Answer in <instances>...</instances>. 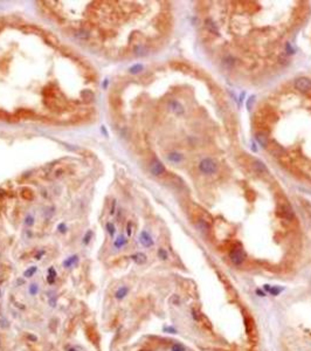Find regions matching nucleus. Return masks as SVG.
Returning <instances> with one entry per match:
<instances>
[{
  "mask_svg": "<svg viewBox=\"0 0 311 351\" xmlns=\"http://www.w3.org/2000/svg\"><path fill=\"white\" fill-rule=\"evenodd\" d=\"M108 228H109V233L111 234V236H112V235H114V233H115V229H114V226H112V225H110V223H109V225H108Z\"/></svg>",
  "mask_w": 311,
  "mask_h": 351,
  "instance_id": "obj_26",
  "label": "nucleus"
},
{
  "mask_svg": "<svg viewBox=\"0 0 311 351\" xmlns=\"http://www.w3.org/2000/svg\"><path fill=\"white\" fill-rule=\"evenodd\" d=\"M256 139H258V142L260 143V145L263 146V148L269 145L268 136H267L264 132H258V134H256Z\"/></svg>",
  "mask_w": 311,
  "mask_h": 351,
  "instance_id": "obj_10",
  "label": "nucleus"
},
{
  "mask_svg": "<svg viewBox=\"0 0 311 351\" xmlns=\"http://www.w3.org/2000/svg\"><path fill=\"white\" fill-rule=\"evenodd\" d=\"M254 96H252L250 98H249V101L247 102V106H248V109H252V106H253V102H254Z\"/></svg>",
  "mask_w": 311,
  "mask_h": 351,
  "instance_id": "obj_24",
  "label": "nucleus"
},
{
  "mask_svg": "<svg viewBox=\"0 0 311 351\" xmlns=\"http://www.w3.org/2000/svg\"><path fill=\"white\" fill-rule=\"evenodd\" d=\"M171 351H185V349H184V346L180 345V344H174V345L172 346Z\"/></svg>",
  "mask_w": 311,
  "mask_h": 351,
  "instance_id": "obj_23",
  "label": "nucleus"
},
{
  "mask_svg": "<svg viewBox=\"0 0 311 351\" xmlns=\"http://www.w3.org/2000/svg\"><path fill=\"white\" fill-rule=\"evenodd\" d=\"M277 214H279L281 218H284V219H287V220H291V219H292V217H294L292 210L290 208L289 205H288V204H285V202L281 204L279 211H277Z\"/></svg>",
  "mask_w": 311,
  "mask_h": 351,
  "instance_id": "obj_4",
  "label": "nucleus"
},
{
  "mask_svg": "<svg viewBox=\"0 0 311 351\" xmlns=\"http://www.w3.org/2000/svg\"><path fill=\"white\" fill-rule=\"evenodd\" d=\"M139 241H140V244H142L143 246H145V247H151V246L153 245V241H152L151 236L149 235V233L145 232V231L142 232V234H140Z\"/></svg>",
  "mask_w": 311,
  "mask_h": 351,
  "instance_id": "obj_7",
  "label": "nucleus"
},
{
  "mask_svg": "<svg viewBox=\"0 0 311 351\" xmlns=\"http://www.w3.org/2000/svg\"><path fill=\"white\" fill-rule=\"evenodd\" d=\"M27 290H28V294L31 296H36L39 294V291H40V286L36 282H32V283H29Z\"/></svg>",
  "mask_w": 311,
  "mask_h": 351,
  "instance_id": "obj_12",
  "label": "nucleus"
},
{
  "mask_svg": "<svg viewBox=\"0 0 311 351\" xmlns=\"http://www.w3.org/2000/svg\"><path fill=\"white\" fill-rule=\"evenodd\" d=\"M131 259L137 263V265H143L146 262V255L143 254V253H137V254H133L131 255Z\"/></svg>",
  "mask_w": 311,
  "mask_h": 351,
  "instance_id": "obj_13",
  "label": "nucleus"
},
{
  "mask_svg": "<svg viewBox=\"0 0 311 351\" xmlns=\"http://www.w3.org/2000/svg\"><path fill=\"white\" fill-rule=\"evenodd\" d=\"M169 159L172 160V162H180V160H181V155H179V153H175V152L170 153V156H169Z\"/></svg>",
  "mask_w": 311,
  "mask_h": 351,
  "instance_id": "obj_20",
  "label": "nucleus"
},
{
  "mask_svg": "<svg viewBox=\"0 0 311 351\" xmlns=\"http://www.w3.org/2000/svg\"><path fill=\"white\" fill-rule=\"evenodd\" d=\"M229 259L233 262V265L240 266V265L243 263V261L246 259V254H245V252H243V249L241 247H234L229 252Z\"/></svg>",
  "mask_w": 311,
  "mask_h": 351,
  "instance_id": "obj_1",
  "label": "nucleus"
},
{
  "mask_svg": "<svg viewBox=\"0 0 311 351\" xmlns=\"http://www.w3.org/2000/svg\"><path fill=\"white\" fill-rule=\"evenodd\" d=\"M77 261H78V256L77 255H72L69 256V257H67L65 261H63V267L65 268H72V267H74L77 263Z\"/></svg>",
  "mask_w": 311,
  "mask_h": 351,
  "instance_id": "obj_9",
  "label": "nucleus"
},
{
  "mask_svg": "<svg viewBox=\"0 0 311 351\" xmlns=\"http://www.w3.org/2000/svg\"><path fill=\"white\" fill-rule=\"evenodd\" d=\"M268 146H269V151H270V153H273V155H275V156H279V155L282 153V151H283L277 144H273V145H268Z\"/></svg>",
  "mask_w": 311,
  "mask_h": 351,
  "instance_id": "obj_16",
  "label": "nucleus"
},
{
  "mask_svg": "<svg viewBox=\"0 0 311 351\" xmlns=\"http://www.w3.org/2000/svg\"><path fill=\"white\" fill-rule=\"evenodd\" d=\"M199 169L206 174H212L216 171V163L211 158H205L204 160H201Z\"/></svg>",
  "mask_w": 311,
  "mask_h": 351,
  "instance_id": "obj_2",
  "label": "nucleus"
},
{
  "mask_svg": "<svg viewBox=\"0 0 311 351\" xmlns=\"http://www.w3.org/2000/svg\"><path fill=\"white\" fill-rule=\"evenodd\" d=\"M46 280H47V283L50 285V286L55 283V280H56V270H55L54 267H49L48 268V273H47Z\"/></svg>",
  "mask_w": 311,
  "mask_h": 351,
  "instance_id": "obj_8",
  "label": "nucleus"
},
{
  "mask_svg": "<svg viewBox=\"0 0 311 351\" xmlns=\"http://www.w3.org/2000/svg\"><path fill=\"white\" fill-rule=\"evenodd\" d=\"M195 225H197V228H198L200 232H203V233L208 232V229H209V226H208V223H206L205 220H203V219H198Z\"/></svg>",
  "mask_w": 311,
  "mask_h": 351,
  "instance_id": "obj_14",
  "label": "nucleus"
},
{
  "mask_svg": "<svg viewBox=\"0 0 311 351\" xmlns=\"http://www.w3.org/2000/svg\"><path fill=\"white\" fill-rule=\"evenodd\" d=\"M164 330H165V331H169L170 334H175V332H177V330L174 329V328H172V327H166Z\"/></svg>",
  "mask_w": 311,
  "mask_h": 351,
  "instance_id": "obj_25",
  "label": "nucleus"
},
{
  "mask_svg": "<svg viewBox=\"0 0 311 351\" xmlns=\"http://www.w3.org/2000/svg\"><path fill=\"white\" fill-rule=\"evenodd\" d=\"M170 108H171V110L174 112V114H177V115H181V114H184V108H182V106L179 103V102H177V101H172L171 103H170Z\"/></svg>",
  "mask_w": 311,
  "mask_h": 351,
  "instance_id": "obj_11",
  "label": "nucleus"
},
{
  "mask_svg": "<svg viewBox=\"0 0 311 351\" xmlns=\"http://www.w3.org/2000/svg\"><path fill=\"white\" fill-rule=\"evenodd\" d=\"M17 285L20 287V286H22V285H25V277L23 279H19V280H17Z\"/></svg>",
  "mask_w": 311,
  "mask_h": 351,
  "instance_id": "obj_27",
  "label": "nucleus"
},
{
  "mask_svg": "<svg viewBox=\"0 0 311 351\" xmlns=\"http://www.w3.org/2000/svg\"><path fill=\"white\" fill-rule=\"evenodd\" d=\"M0 297H1V289H0Z\"/></svg>",
  "mask_w": 311,
  "mask_h": 351,
  "instance_id": "obj_30",
  "label": "nucleus"
},
{
  "mask_svg": "<svg viewBox=\"0 0 311 351\" xmlns=\"http://www.w3.org/2000/svg\"><path fill=\"white\" fill-rule=\"evenodd\" d=\"M206 26H207V28H208L211 32H213L214 34H218L216 25H215V22H213L211 19H207V20H206Z\"/></svg>",
  "mask_w": 311,
  "mask_h": 351,
  "instance_id": "obj_18",
  "label": "nucleus"
},
{
  "mask_svg": "<svg viewBox=\"0 0 311 351\" xmlns=\"http://www.w3.org/2000/svg\"><path fill=\"white\" fill-rule=\"evenodd\" d=\"M27 338H29V340H32L33 342H35V340H38V338H36V337H35V336H33V335H31V334H28V335H27Z\"/></svg>",
  "mask_w": 311,
  "mask_h": 351,
  "instance_id": "obj_28",
  "label": "nucleus"
},
{
  "mask_svg": "<svg viewBox=\"0 0 311 351\" xmlns=\"http://www.w3.org/2000/svg\"><path fill=\"white\" fill-rule=\"evenodd\" d=\"M158 256H159L160 259H163V260H166V259H167V253H166V251H165L164 248H159V251H158Z\"/></svg>",
  "mask_w": 311,
  "mask_h": 351,
  "instance_id": "obj_22",
  "label": "nucleus"
},
{
  "mask_svg": "<svg viewBox=\"0 0 311 351\" xmlns=\"http://www.w3.org/2000/svg\"><path fill=\"white\" fill-rule=\"evenodd\" d=\"M67 351H78L77 349H76L75 346H70V348H68L67 349Z\"/></svg>",
  "mask_w": 311,
  "mask_h": 351,
  "instance_id": "obj_29",
  "label": "nucleus"
},
{
  "mask_svg": "<svg viewBox=\"0 0 311 351\" xmlns=\"http://www.w3.org/2000/svg\"><path fill=\"white\" fill-rule=\"evenodd\" d=\"M127 244V240H125V238H123V236H119V238H117V240L115 241V247L116 248H122L123 246Z\"/></svg>",
  "mask_w": 311,
  "mask_h": 351,
  "instance_id": "obj_19",
  "label": "nucleus"
},
{
  "mask_svg": "<svg viewBox=\"0 0 311 351\" xmlns=\"http://www.w3.org/2000/svg\"><path fill=\"white\" fill-rule=\"evenodd\" d=\"M151 172L153 173V174H156V176H158V174H161L163 172H164V166H163V164H161L160 162H158V160H153L152 163H151Z\"/></svg>",
  "mask_w": 311,
  "mask_h": 351,
  "instance_id": "obj_6",
  "label": "nucleus"
},
{
  "mask_svg": "<svg viewBox=\"0 0 311 351\" xmlns=\"http://www.w3.org/2000/svg\"><path fill=\"white\" fill-rule=\"evenodd\" d=\"M295 87L302 93H306L311 90V80L308 77H298L295 81Z\"/></svg>",
  "mask_w": 311,
  "mask_h": 351,
  "instance_id": "obj_3",
  "label": "nucleus"
},
{
  "mask_svg": "<svg viewBox=\"0 0 311 351\" xmlns=\"http://www.w3.org/2000/svg\"><path fill=\"white\" fill-rule=\"evenodd\" d=\"M129 291H130V288L128 286H120L115 291V298L118 300V301H122V300H124V298L129 295Z\"/></svg>",
  "mask_w": 311,
  "mask_h": 351,
  "instance_id": "obj_5",
  "label": "nucleus"
},
{
  "mask_svg": "<svg viewBox=\"0 0 311 351\" xmlns=\"http://www.w3.org/2000/svg\"><path fill=\"white\" fill-rule=\"evenodd\" d=\"M253 166H254L255 171H258V172H260V173H262V172L266 171V166H264L263 163H261L260 160H255L254 164H253Z\"/></svg>",
  "mask_w": 311,
  "mask_h": 351,
  "instance_id": "obj_17",
  "label": "nucleus"
},
{
  "mask_svg": "<svg viewBox=\"0 0 311 351\" xmlns=\"http://www.w3.org/2000/svg\"><path fill=\"white\" fill-rule=\"evenodd\" d=\"M48 304H49L52 308H55V307H56V298H55V294L48 295Z\"/></svg>",
  "mask_w": 311,
  "mask_h": 351,
  "instance_id": "obj_21",
  "label": "nucleus"
},
{
  "mask_svg": "<svg viewBox=\"0 0 311 351\" xmlns=\"http://www.w3.org/2000/svg\"><path fill=\"white\" fill-rule=\"evenodd\" d=\"M38 272V267L36 266H31L28 267L25 272H23V277L25 279H29V277H33L34 276V274Z\"/></svg>",
  "mask_w": 311,
  "mask_h": 351,
  "instance_id": "obj_15",
  "label": "nucleus"
}]
</instances>
